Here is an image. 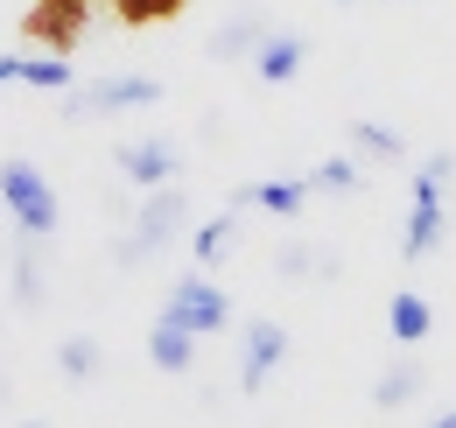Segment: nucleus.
<instances>
[{"mask_svg": "<svg viewBox=\"0 0 456 428\" xmlns=\"http://www.w3.org/2000/svg\"><path fill=\"white\" fill-rule=\"evenodd\" d=\"M330 7H351V0H330Z\"/></svg>", "mask_w": 456, "mask_h": 428, "instance_id": "nucleus-24", "label": "nucleus"}, {"mask_svg": "<svg viewBox=\"0 0 456 428\" xmlns=\"http://www.w3.org/2000/svg\"><path fill=\"white\" fill-rule=\"evenodd\" d=\"M288 358H295V337H288V323H274V317H253L246 330H239V393L253 400L267 379L281 373Z\"/></svg>", "mask_w": 456, "mask_h": 428, "instance_id": "nucleus-4", "label": "nucleus"}, {"mask_svg": "<svg viewBox=\"0 0 456 428\" xmlns=\"http://www.w3.org/2000/svg\"><path fill=\"white\" fill-rule=\"evenodd\" d=\"M260 43H267V14H260V7H246V14H232V21L211 29V43H204V50L218 56V63H253Z\"/></svg>", "mask_w": 456, "mask_h": 428, "instance_id": "nucleus-11", "label": "nucleus"}, {"mask_svg": "<svg viewBox=\"0 0 456 428\" xmlns=\"http://www.w3.org/2000/svg\"><path fill=\"white\" fill-rule=\"evenodd\" d=\"M428 428H456V407H450V415H436V422H428Z\"/></svg>", "mask_w": 456, "mask_h": 428, "instance_id": "nucleus-22", "label": "nucleus"}, {"mask_svg": "<svg viewBox=\"0 0 456 428\" xmlns=\"http://www.w3.org/2000/svg\"><path fill=\"white\" fill-rule=\"evenodd\" d=\"M113 14L126 21V29H148V21H169V14H183V0H113Z\"/></svg>", "mask_w": 456, "mask_h": 428, "instance_id": "nucleus-20", "label": "nucleus"}, {"mask_svg": "<svg viewBox=\"0 0 456 428\" xmlns=\"http://www.w3.org/2000/svg\"><path fill=\"white\" fill-rule=\"evenodd\" d=\"M99 366H106V358H99V344H92V337H63V344H57V373L70 379V386L99 379Z\"/></svg>", "mask_w": 456, "mask_h": 428, "instance_id": "nucleus-19", "label": "nucleus"}, {"mask_svg": "<svg viewBox=\"0 0 456 428\" xmlns=\"http://www.w3.org/2000/svg\"><path fill=\"white\" fill-rule=\"evenodd\" d=\"M309 190H323V197H351V190H365V161L351 155H323L316 169H309Z\"/></svg>", "mask_w": 456, "mask_h": 428, "instance_id": "nucleus-15", "label": "nucleus"}, {"mask_svg": "<svg viewBox=\"0 0 456 428\" xmlns=\"http://www.w3.org/2000/svg\"><path fill=\"white\" fill-rule=\"evenodd\" d=\"M155 99H162L155 78H92V85L63 92V112L70 119H106V112H134V106H155Z\"/></svg>", "mask_w": 456, "mask_h": 428, "instance_id": "nucleus-5", "label": "nucleus"}, {"mask_svg": "<svg viewBox=\"0 0 456 428\" xmlns=\"http://www.w3.org/2000/svg\"><path fill=\"white\" fill-rule=\"evenodd\" d=\"M0 211L14 218V232H28V239H50L57 232V190L43 183V169L36 161H0Z\"/></svg>", "mask_w": 456, "mask_h": 428, "instance_id": "nucleus-3", "label": "nucleus"}, {"mask_svg": "<svg viewBox=\"0 0 456 428\" xmlns=\"http://www.w3.org/2000/svg\"><path fill=\"white\" fill-rule=\"evenodd\" d=\"M21 29H28V43H50V50L63 56L85 36V0H36V7L21 14Z\"/></svg>", "mask_w": 456, "mask_h": 428, "instance_id": "nucleus-9", "label": "nucleus"}, {"mask_svg": "<svg viewBox=\"0 0 456 428\" xmlns=\"http://www.w3.org/2000/svg\"><path fill=\"white\" fill-rule=\"evenodd\" d=\"M351 155H365V161H400L407 155V141H400L394 127H379V119H351Z\"/></svg>", "mask_w": 456, "mask_h": 428, "instance_id": "nucleus-16", "label": "nucleus"}, {"mask_svg": "<svg viewBox=\"0 0 456 428\" xmlns=\"http://www.w3.org/2000/svg\"><path fill=\"white\" fill-rule=\"evenodd\" d=\"M162 317L183 323V330H197V337H218V330H232V295L218 281H204V274H183Z\"/></svg>", "mask_w": 456, "mask_h": 428, "instance_id": "nucleus-6", "label": "nucleus"}, {"mask_svg": "<svg viewBox=\"0 0 456 428\" xmlns=\"http://www.w3.org/2000/svg\"><path fill=\"white\" fill-rule=\"evenodd\" d=\"M450 183H456V155L450 148H436V155L407 176V239H400V260H407V268L428 260V253L450 239V225H456Z\"/></svg>", "mask_w": 456, "mask_h": 428, "instance_id": "nucleus-1", "label": "nucleus"}, {"mask_svg": "<svg viewBox=\"0 0 456 428\" xmlns=\"http://www.w3.org/2000/svg\"><path fill=\"white\" fill-rule=\"evenodd\" d=\"M21 63H28V56H0V92H7V85H21Z\"/></svg>", "mask_w": 456, "mask_h": 428, "instance_id": "nucleus-21", "label": "nucleus"}, {"mask_svg": "<svg viewBox=\"0 0 456 428\" xmlns=\"http://www.w3.org/2000/svg\"><path fill=\"white\" fill-rule=\"evenodd\" d=\"M421 386H428L421 358H407V351H400L394 366L372 379V407H387V415H394V407H407V400H421Z\"/></svg>", "mask_w": 456, "mask_h": 428, "instance_id": "nucleus-13", "label": "nucleus"}, {"mask_svg": "<svg viewBox=\"0 0 456 428\" xmlns=\"http://www.w3.org/2000/svg\"><path fill=\"white\" fill-rule=\"evenodd\" d=\"M232 232H239V211H218L211 225H197V232H190V253H197L204 268H218V260L232 253Z\"/></svg>", "mask_w": 456, "mask_h": 428, "instance_id": "nucleus-18", "label": "nucleus"}, {"mask_svg": "<svg viewBox=\"0 0 456 428\" xmlns=\"http://www.w3.org/2000/svg\"><path fill=\"white\" fill-rule=\"evenodd\" d=\"M428 323H436V309H428V295H414V288H400L394 302H387V330H394L400 351H414V344L428 337Z\"/></svg>", "mask_w": 456, "mask_h": 428, "instance_id": "nucleus-14", "label": "nucleus"}, {"mask_svg": "<svg viewBox=\"0 0 456 428\" xmlns=\"http://www.w3.org/2000/svg\"><path fill=\"white\" fill-rule=\"evenodd\" d=\"M183 225H190V190H183V183H162V190H148V204L134 211L126 239L113 246V260H119V268H148L155 253H169L175 239H183Z\"/></svg>", "mask_w": 456, "mask_h": 428, "instance_id": "nucleus-2", "label": "nucleus"}, {"mask_svg": "<svg viewBox=\"0 0 456 428\" xmlns=\"http://www.w3.org/2000/svg\"><path fill=\"white\" fill-rule=\"evenodd\" d=\"M113 161H119V176H126V183H141V190L183 183V141H169V134H141V141H119Z\"/></svg>", "mask_w": 456, "mask_h": 428, "instance_id": "nucleus-7", "label": "nucleus"}, {"mask_svg": "<svg viewBox=\"0 0 456 428\" xmlns=\"http://www.w3.org/2000/svg\"><path fill=\"white\" fill-rule=\"evenodd\" d=\"M316 190H309V176H274V183H246V190H232V211H267V218H302Z\"/></svg>", "mask_w": 456, "mask_h": 428, "instance_id": "nucleus-10", "label": "nucleus"}, {"mask_svg": "<svg viewBox=\"0 0 456 428\" xmlns=\"http://www.w3.org/2000/svg\"><path fill=\"white\" fill-rule=\"evenodd\" d=\"M21 428H50V422H21Z\"/></svg>", "mask_w": 456, "mask_h": 428, "instance_id": "nucleus-23", "label": "nucleus"}, {"mask_svg": "<svg viewBox=\"0 0 456 428\" xmlns=\"http://www.w3.org/2000/svg\"><path fill=\"white\" fill-rule=\"evenodd\" d=\"M36 246H43V239H28V232H21V246H14V302H21V309H43V260H36Z\"/></svg>", "mask_w": 456, "mask_h": 428, "instance_id": "nucleus-17", "label": "nucleus"}, {"mask_svg": "<svg viewBox=\"0 0 456 428\" xmlns=\"http://www.w3.org/2000/svg\"><path fill=\"white\" fill-rule=\"evenodd\" d=\"M309 63V36L302 29H267V43L253 50V78L260 85H295Z\"/></svg>", "mask_w": 456, "mask_h": 428, "instance_id": "nucleus-8", "label": "nucleus"}, {"mask_svg": "<svg viewBox=\"0 0 456 428\" xmlns=\"http://www.w3.org/2000/svg\"><path fill=\"white\" fill-rule=\"evenodd\" d=\"M148 358H155V373H190V366H197V330L155 317V330H148Z\"/></svg>", "mask_w": 456, "mask_h": 428, "instance_id": "nucleus-12", "label": "nucleus"}]
</instances>
